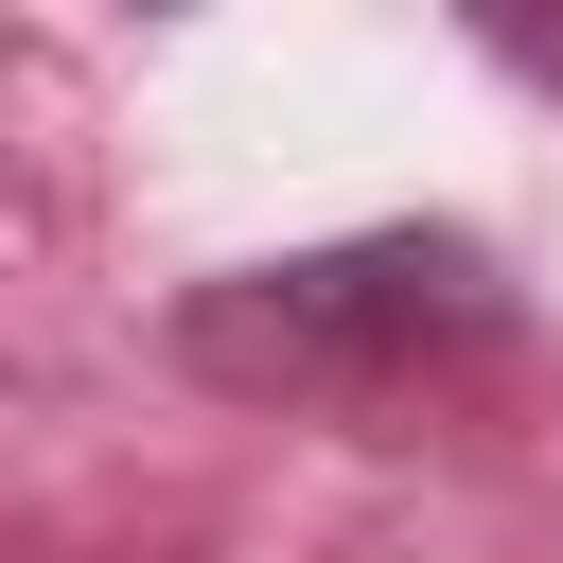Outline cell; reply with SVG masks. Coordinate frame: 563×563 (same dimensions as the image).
<instances>
[{
  "mask_svg": "<svg viewBox=\"0 0 563 563\" xmlns=\"http://www.w3.org/2000/svg\"><path fill=\"white\" fill-rule=\"evenodd\" d=\"M176 352L211 387H282V405H387L457 352H510V264L475 229H352V246H299V264H229Z\"/></svg>",
  "mask_w": 563,
  "mask_h": 563,
  "instance_id": "6da1fadb",
  "label": "cell"
},
{
  "mask_svg": "<svg viewBox=\"0 0 563 563\" xmlns=\"http://www.w3.org/2000/svg\"><path fill=\"white\" fill-rule=\"evenodd\" d=\"M493 53H510L528 88H563V18H493Z\"/></svg>",
  "mask_w": 563,
  "mask_h": 563,
  "instance_id": "7a4b0ae2",
  "label": "cell"
}]
</instances>
